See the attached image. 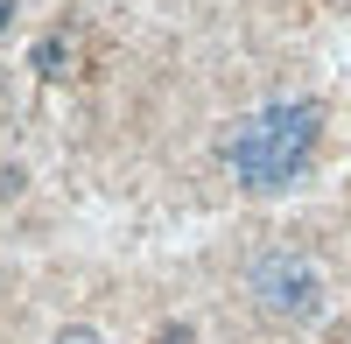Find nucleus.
<instances>
[{
  "instance_id": "nucleus-1",
  "label": "nucleus",
  "mask_w": 351,
  "mask_h": 344,
  "mask_svg": "<svg viewBox=\"0 0 351 344\" xmlns=\"http://www.w3.org/2000/svg\"><path fill=\"white\" fill-rule=\"evenodd\" d=\"M324 148V106L316 99H267L225 134V169L246 197H281L309 176Z\"/></svg>"
},
{
  "instance_id": "nucleus-2",
  "label": "nucleus",
  "mask_w": 351,
  "mask_h": 344,
  "mask_svg": "<svg viewBox=\"0 0 351 344\" xmlns=\"http://www.w3.org/2000/svg\"><path fill=\"white\" fill-rule=\"evenodd\" d=\"M239 288H246V302L260 317L281 323V330H309V323H324V309H330V274L316 267L302 246H260L246 260V274H239Z\"/></svg>"
},
{
  "instance_id": "nucleus-3",
  "label": "nucleus",
  "mask_w": 351,
  "mask_h": 344,
  "mask_svg": "<svg viewBox=\"0 0 351 344\" xmlns=\"http://www.w3.org/2000/svg\"><path fill=\"white\" fill-rule=\"evenodd\" d=\"M28 64H36V77H71V42L64 36H43Z\"/></svg>"
},
{
  "instance_id": "nucleus-4",
  "label": "nucleus",
  "mask_w": 351,
  "mask_h": 344,
  "mask_svg": "<svg viewBox=\"0 0 351 344\" xmlns=\"http://www.w3.org/2000/svg\"><path fill=\"white\" fill-rule=\"evenodd\" d=\"M49 344H106V330H92V323H64Z\"/></svg>"
},
{
  "instance_id": "nucleus-5",
  "label": "nucleus",
  "mask_w": 351,
  "mask_h": 344,
  "mask_svg": "<svg viewBox=\"0 0 351 344\" xmlns=\"http://www.w3.org/2000/svg\"><path fill=\"white\" fill-rule=\"evenodd\" d=\"M155 344H197V330H190V323H162Z\"/></svg>"
},
{
  "instance_id": "nucleus-6",
  "label": "nucleus",
  "mask_w": 351,
  "mask_h": 344,
  "mask_svg": "<svg viewBox=\"0 0 351 344\" xmlns=\"http://www.w3.org/2000/svg\"><path fill=\"white\" fill-rule=\"evenodd\" d=\"M21 183H28V176H21V169H0V197H14Z\"/></svg>"
},
{
  "instance_id": "nucleus-7",
  "label": "nucleus",
  "mask_w": 351,
  "mask_h": 344,
  "mask_svg": "<svg viewBox=\"0 0 351 344\" xmlns=\"http://www.w3.org/2000/svg\"><path fill=\"white\" fill-rule=\"evenodd\" d=\"M8 28H14V0H0V36H8Z\"/></svg>"
}]
</instances>
